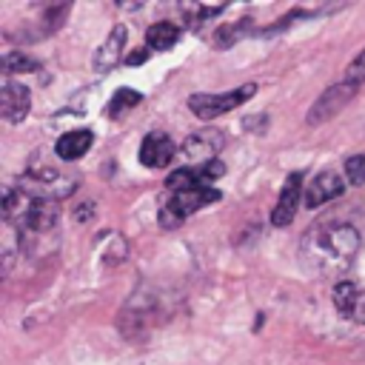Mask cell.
<instances>
[{
    "mask_svg": "<svg viewBox=\"0 0 365 365\" xmlns=\"http://www.w3.org/2000/svg\"><path fill=\"white\" fill-rule=\"evenodd\" d=\"M359 251V234L348 222L311 225L302 237V257L319 274H342Z\"/></svg>",
    "mask_w": 365,
    "mask_h": 365,
    "instance_id": "6da1fadb",
    "label": "cell"
},
{
    "mask_svg": "<svg viewBox=\"0 0 365 365\" xmlns=\"http://www.w3.org/2000/svg\"><path fill=\"white\" fill-rule=\"evenodd\" d=\"M220 200V191L217 188H185V191H174L171 197H168V202L160 208V225L163 228H174V225H180L185 217H191V214H197L200 208H205V205H211V202H217Z\"/></svg>",
    "mask_w": 365,
    "mask_h": 365,
    "instance_id": "7a4b0ae2",
    "label": "cell"
},
{
    "mask_svg": "<svg viewBox=\"0 0 365 365\" xmlns=\"http://www.w3.org/2000/svg\"><path fill=\"white\" fill-rule=\"evenodd\" d=\"M257 94V86L254 83H245L234 91H225V94H191L188 97V108L191 114H197L200 120H214L220 114H228L234 111L237 106H242L245 100H251Z\"/></svg>",
    "mask_w": 365,
    "mask_h": 365,
    "instance_id": "3957f363",
    "label": "cell"
},
{
    "mask_svg": "<svg viewBox=\"0 0 365 365\" xmlns=\"http://www.w3.org/2000/svg\"><path fill=\"white\" fill-rule=\"evenodd\" d=\"M356 88L359 86H354V83H336V86H331L328 91H322L319 94V100L311 106V111H308V125H317V123H325V120H331L334 114H339L342 111V106L356 94Z\"/></svg>",
    "mask_w": 365,
    "mask_h": 365,
    "instance_id": "277c9868",
    "label": "cell"
},
{
    "mask_svg": "<svg viewBox=\"0 0 365 365\" xmlns=\"http://www.w3.org/2000/svg\"><path fill=\"white\" fill-rule=\"evenodd\" d=\"M299 197H302V171H294L285 177V185L279 191V200L271 211V222L277 228H285L291 225V220L297 217V205H299Z\"/></svg>",
    "mask_w": 365,
    "mask_h": 365,
    "instance_id": "5b68a950",
    "label": "cell"
},
{
    "mask_svg": "<svg viewBox=\"0 0 365 365\" xmlns=\"http://www.w3.org/2000/svg\"><path fill=\"white\" fill-rule=\"evenodd\" d=\"M225 145V137L222 131L217 128H205V131H194L185 143H182V154L188 160H194L197 165H205V163H214V154Z\"/></svg>",
    "mask_w": 365,
    "mask_h": 365,
    "instance_id": "8992f818",
    "label": "cell"
},
{
    "mask_svg": "<svg viewBox=\"0 0 365 365\" xmlns=\"http://www.w3.org/2000/svg\"><path fill=\"white\" fill-rule=\"evenodd\" d=\"M29 108H31V94L23 83H6L0 88V114L6 123L17 125L29 117Z\"/></svg>",
    "mask_w": 365,
    "mask_h": 365,
    "instance_id": "52a82bcc",
    "label": "cell"
},
{
    "mask_svg": "<svg viewBox=\"0 0 365 365\" xmlns=\"http://www.w3.org/2000/svg\"><path fill=\"white\" fill-rule=\"evenodd\" d=\"M342 194H345L342 177H339L336 171H319V174L308 182V188H305V205H308V208H319V205H325L328 200H336V197H342Z\"/></svg>",
    "mask_w": 365,
    "mask_h": 365,
    "instance_id": "ba28073f",
    "label": "cell"
},
{
    "mask_svg": "<svg viewBox=\"0 0 365 365\" xmlns=\"http://www.w3.org/2000/svg\"><path fill=\"white\" fill-rule=\"evenodd\" d=\"M174 151H177V145H174V140L168 134L151 131V134H145V140L140 145V160H143L145 168H163V165L171 163Z\"/></svg>",
    "mask_w": 365,
    "mask_h": 365,
    "instance_id": "9c48e42d",
    "label": "cell"
},
{
    "mask_svg": "<svg viewBox=\"0 0 365 365\" xmlns=\"http://www.w3.org/2000/svg\"><path fill=\"white\" fill-rule=\"evenodd\" d=\"M334 305H336V311L342 317L365 325V291L356 288L354 282L342 279V282L334 285Z\"/></svg>",
    "mask_w": 365,
    "mask_h": 365,
    "instance_id": "30bf717a",
    "label": "cell"
},
{
    "mask_svg": "<svg viewBox=\"0 0 365 365\" xmlns=\"http://www.w3.org/2000/svg\"><path fill=\"white\" fill-rule=\"evenodd\" d=\"M123 48H125V26H123V23H117V26L108 31V37L103 40V46L94 51V68H97L100 74L111 71V68L120 63Z\"/></svg>",
    "mask_w": 365,
    "mask_h": 365,
    "instance_id": "8fae6325",
    "label": "cell"
},
{
    "mask_svg": "<svg viewBox=\"0 0 365 365\" xmlns=\"http://www.w3.org/2000/svg\"><path fill=\"white\" fill-rule=\"evenodd\" d=\"M94 143V134L88 128H77V131H66L63 137H57L54 151L60 160H80Z\"/></svg>",
    "mask_w": 365,
    "mask_h": 365,
    "instance_id": "7c38bea8",
    "label": "cell"
},
{
    "mask_svg": "<svg viewBox=\"0 0 365 365\" xmlns=\"http://www.w3.org/2000/svg\"><path fill=\"white\" fill-rule=\"evenodd\" d=\"M20 222L31 231H48L57 222V205L51 200H31V205Z\"/></svg>",
    "mask_w": 365,
    "mask_h": 365,
    "instance_id": "4fadbf2b",
    "label": "cell"
},
{
    "mask_svg": "<svg viewBox=\"0 0 365 365\" xmlns=\"http://www.w3.org/2000/svg\"><path fill=\"white\" fill-rule=\"evenodd\" d=\"M177 40H180V26L177 23H168V20H160V23H154L145 31V46L151 51H168Z\"/></svg>",
    "mask_w": 365,
    "mask_h": 365,
    "instance_id": "5bb4252c",
    "label": "cell"
},
{
    "mask_svg": "<svg viewBox=\"0 0 365 365\" xmlns=\"http://www.w3.org/2000/svg\"><path fill=\"white\" fill-rule=\"evenodd\" d=\"M251 23H254V20L242 17V20L231 23V26H222V29H217V34H214V46H217V48H228V46H234L240 37H245V34L251 31Z\"/></svg>",
    "mask_w": 365,
    "mask_h": 365,
    "instance_id": "9a60e30c",
    "label": "cell"
},
{
    "mask_svg": "<svg viewBox=\"0 0 365 365\" xmlns=\"http://www.w3.org/2000/svg\"><path fill=\"white\" fill-rule=\"evenodd\" d=\"M140 100H143L140 91H134V88H117L114 97H111V103H108V108H106V114L108 117H120L125 108H134Z\"/></svg>",
    "mask_w": 365,
    "mask_h": 365,
    "instance_id": "2e32d148",
    "label": "cell"
},
{
    "mask_svg": "<svg viewBox=\"0 0 365 365\" xmlns=\"http://www.w3.org/2000/svg\"><path fill=\"white\" fill-rule=\"evenodd\" d=\"M37 68H40V63H37L34 57L23 54V51H9V54L3 57V71H6V74H17V71H37Z\"/></svg>",
    "mask_w": 365,
    "mask_h": 365,
    "instance_id": "e0dca14e",
    "label": "cell"
},
{
    "mask_svg": "<svg viewBox=\"0 0 365 365\" xmlns=\"http://www.w3.org/2000/svg\"><path fill=\"white\" fill-rule=\"evenodd\" d=\"M345 177L354 185H365V154H354L345 160Z\"/></svg>",
    "mask_w": 365,
    "mask_h": 365,
    "instance_id": "ac0fdd59",
    "label": "cell"
},
{
    "mask_svg": "<svg viewBox=\"0 0 365 365\" xmlns=\"http://www.w3.org/2000/svg\"><path fill=\"white\" fill-rule=\"evenodd\" d=\"M345 83H354V86H362V83H365V48L348 63V68H345Z\"/></svg>",
    "mask_w": 365,
    "mask_h": 365,
    "instance_id": "d6986e66",
    "label": "cell"
},
{
    "mask_svg": "<svg viewBox=\"0 0 365 365\" xmlns=\"http://www.w3.org/2000/svg\"><path fill=\"white\" fill-rule=\"evenodd\" d=\"M145 57H148V51H134V54L125 57V63H128V66H137V63H143Z\"/></svg>",
    "mask_w": 365,
    "mask_h": 365,
    "instance_id": "ffe728a7",
    "label": "cell"
}]
</instances>
